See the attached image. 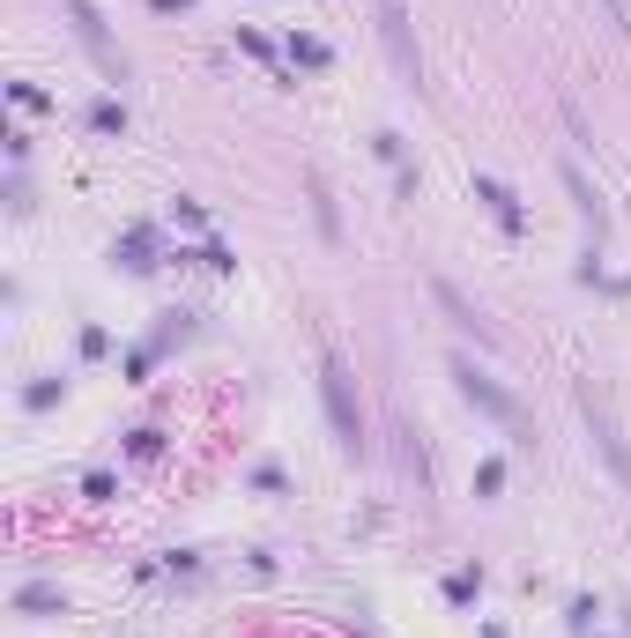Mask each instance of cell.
<instances>
[{
	"label": "cell",
	"mask_w": 631,
	"mask_h": 638,
	"mask_svg": "<svg viewBox=\"0 0 631 638\" xmlns=\"http://www.w3.org/2000/svg\"><path fill=\"white\" fill-rule=\"evenodd\" d=\"M290 53H297L305 67H327V45H319V37H290Z\"/></svg>",
	"instance_id": "cell-11"
},
{
	"label": "cell",
	"mask_w": 631,
	"mask_h": 638,
	"mask_svg": "<svg viewBox=\"0 0 631 638\" xmlns=\"http://www.w3.org/2000/svg\"><path fill=\"white\" fill-rule=\"evenodd\" d=\"M431 298H439L446 312H453V320H461V327H469V335L483 342V349H498V335H491V327H483V320H475V312H469V298H461V290H453V282H431Z\"/></svg>",
	"instance_id": "cell-7"
},
{
	"label": "cell",
	"mask_w": 631,
	"mask_h": 638,
	"mask_svg": "<svg viewBox=\"0 0 631 638\" xmlns=\"http://www.w3.org/2000/svg\"><path fill=\"white\" fill-rule=\"evenodd\" d=\"M483 638H505V631H483Z\"/></svg>",
	"instance_id": "cell-13"
},
{
	"label": "cell",
	"mask_w": 631,
	"mask_h": 638,
	"mask_svg": "<svg viewBox=\"0 0 631 638\" xmlns=\"http://www.w3.org/2000/svg\"><path fill=\"white\" fill-rule=\"evenodd\" d=\"M453 387H461V394H469L475 408H483V416H491V424H520V401L505 394L498 379H483V371H475L469 357H453Z\"/></svg>",
	"instance_id": "cell-4"
},
{
	"label": "cell",
	"mask_w": 631,
	"mask_h": 638,
	"mask_svg": "<svg viewBox=\"0 0 631 638\" xmlns=\"http://www.w3.org/2000/svg\"><path fill=\"white\" fill-rule=\"evenodd\" d=\"M149 8H164V15H171V8H193V0H149Z\"/></svg>",
	"instance_id": "cell-12"
},
{
	"label": "cell",
	"mask_w": 631,
	"mask_h": 638,
	"mask_svg": "<svg viewBox=\"0 0 631 638\" xmlns=\"http://www.w3.org/2000/svg\"><path fill=\"white\" fill-rule=\"evenodd\" d=\"M587 424H595V438H601V454H609V468H617V475L631 483V446H624V438H617V430H609V424L595 416V401H587Z\"/></svg>",
	"instance_id": "cell-9"
},
{
	"label": "cell",
	"mask_w": 631,
	"mask_h": 638,
	"mask_svg": "<svg viewBox=\"0 0 631 638\" xmlns=\"http://www.w3.org/2000/svg\"><path fill=\"white\" fill-rule=\"evenodd\" d=\"M60 608H67V594L53 579H23L15 586V616H60Z\"/></svg>",
	"instance_id": "cell-5"
},
{
	"label": "cell",
	"mask_w": 631,
	"mask_h": 638,
	"mask_svg": "<svg viewBox=\"0 0 631 638\" xmlns=\"http://www.w3.org/2000/svg\"><path fill=\"white\" fill-rule=\"evenodd\" d=\"M90 126H97V134H120V126H126V112H120V104H112V97H104V104H97V112H90Z\"/></svg>",
	"instance_id": "cell-10"
},
{
	"label": "cell",
	"mask_w": 631,
	"mask_h": 638,
	"mask_svg": "<svg viewBox=\"0 0 631 638\" xmlns=\"http://www.w3.org/2000/svg\"><path fill=\"white\" fill-rule=\"evenodd\" d=\"M565 193L579 201V215H587L595 231H609V215H601V201H595V186H587V171H579V164H565Z\"/></svg>",
	"instance_id": "cell-8"
},
{
	"label": "cell",
	"mask_w": 631,
	"mask_h": 638,
	"mask_svg": "<svg viewBox=\"0 0 631 638\" xmlns=\"http://www.w3.org/2000/svg\"><path fill=\"white\" fill-rule=\"evenodd\" d=\"M379 37H386V53H394V75H402L409 90H424V53H416V37H409V8H402V0H379Z\"/></svg>",
	"instance_id": "cell-3"
},
{
	"label": "cell",
	"mask_w": 631,
	"mask_h": 638,
	"mask_svg": "<svg viewBox=\"0 0 631 638\" xmlns=\"http://www.w3.org/2000/svg\"><path fill=\"white\" fill-rule=\"evenodd\" d=\"M60 8H67V23H75V37H82V53L97 60V75H112V82H120V75H126V53H120V37L104 31L97 0H60Z\"/></svg>",
	"instance_id": "cell-2"
},
{
	"label": "cell",
	"mask_w": 631,
	"mask_h": 638,
	"mask_svg": "<svg viewBox=\"0 0 631 638\" xmlns=\"http://www.w3.org/2000/svg\"><path fill=\"white\" fill-rule=\"evenodd\" d=\"M475 201L498 215L505 231H520V223H528V215H520V201H512V186H498V179H475Z\"/></svg>",
	"instance_id": "cell-6"
},
{
	"label": "cell",
	"mask_w": 631,
	"mask_h": 638,
	"mask_svg": "<svg viewBox=\"0 0 631 638\" xmlns=\"http://www.w3.org/2000/svg\"><path fill=\"white\" fill-rule=\"evenodd\" d=\"M319 394H327L335 446L357 460V454H364V408H357V387H349V365H342V357H319Z\"/></svg>",
	"instance_id": "cell-1"
}]
</instances>
